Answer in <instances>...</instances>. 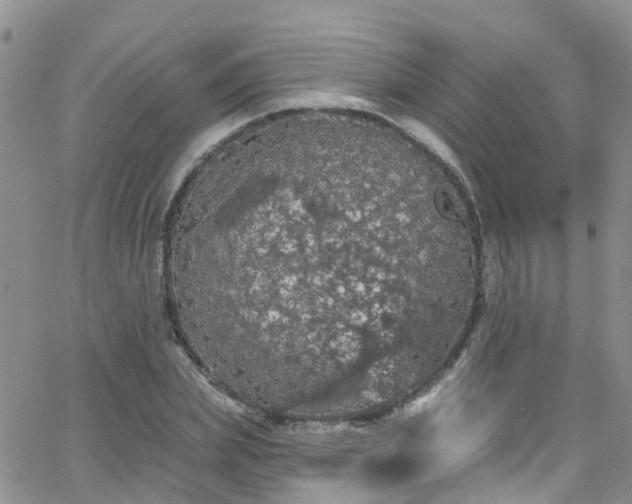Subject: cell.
<instances>
[{
  "label": "cell",
  "instance_id": "cell-1",
  "mask_svg": "<svg viewBox=\"0 0 632 504\" xmlns=\"http://www.w3.org/2000/svg\"><path fill=\"white\" fill-rule=\"evenodd\" d=\"M409 227L408 203L367 175L292 171L218 216L217 270L236 317L295 335L343 333L374 315L377 272L397 259L382 249L405 243Z\"/></svg>",
  "mask_w": 632,
  "mask_h": 504
}]
</instances>
